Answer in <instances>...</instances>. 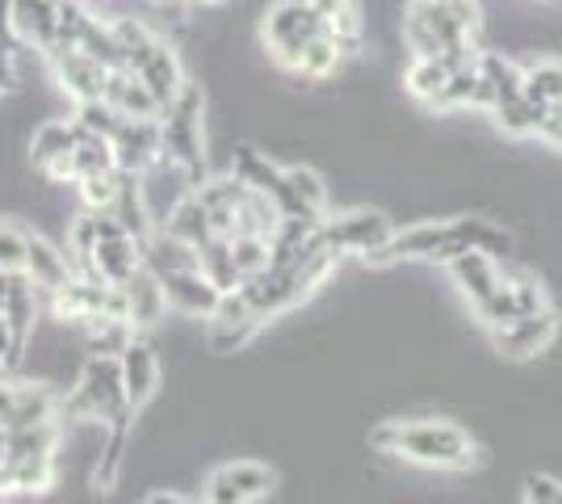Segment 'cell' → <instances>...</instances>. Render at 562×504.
I'll return each instance as SVG.
<instances>
[{
	"instance_id": "obj_1",
	"label": "cell",
	"mask_w": 562,
	"mask_h": 504,
	"mask_svg": "<svg viewBox=\"0 0 562 504\" xmlns=\"http://www.w3.org/2000/svg\"><path fill=\"white\" fill-rule=\"evenodd\" d=\"M470 248L487 253L495 261H504L513 253V236L504 227H495L492 219H441V223H416L391 232V240L382 244L378 253L366 257V265H398V261H437L449 265L453 257H462Z\"/></svg>"
},
{
	"instance_id": "obj_2",
	"label": "cell",
	"mask_w": 562,
	"mask_h": 504,
	"mask_svg": "<svg viewBox=\"0 0 562 504\" xmlns=\"http://www.w3.org/2000/svg\"><path fill=\"white\" fill-rule=\"evenodd\" d=\"M370 446L378 455L407 458L416 467H437V471H470L479 467V446L462 425L453 421H382L370 429Z\"/></svg>"
},
{
	"instance_id": "obj_3",
	"label": "cell",
	"mask_w": 562,
	"mask_h": 504,
	"mask_svg": "<svg viewBox=\"0 0 562 504\" xmlns=\"http://www.w3.org/2000/svg\"><path fill=\"white\" fill-rule=\"evenodd\" d=\"M202 110H206V97L202 85L186 80L177 97L160 110V144L165 156H172L177 165L193 177V186L206 181V139H202Z\"/></svg>"
},
{
	"instance_id": "obj_4",
	"label": "cell",
	"mask_w": 562,
	"mask_h": 504,
	"mask_svg": "<svg viewBox=\"0 0 562 504\" xmlns=\"http://www.w3.org/2000/svg\"><path fill=\"white\" fill-rule=\"evenodd\" d=\"M126 412H135V408L126 404L117 358H97V354L85 361L76 387L59 400V416H64V421H97L101 429H105L110 421H117V416H126Z\"/></svg>"
},
{
	"instance_id": "obj_5",
	"label": "cell",
	"mask_w": 562,
	"mask_h": 504,
	"mask_svg": "<svg viewBox=\"0 0 562 504\" xmlns=\"http://www.w3.org/2000/svg\"><path fill=\"white\" fill-rule=\"evenodd\" d=\"M260 34H265V47H269V55L278 59L281 68L299 72L303 51L324 34V18H319L306 0H278V4L265 13Z\"/></svg>"
},
{
	"instance_id": "obj_6",
	"label": "cell",
	"mask_w": 562,
	"mask_h": 504,
	"mask_svg": "<svg viewBox=\"0 0 562 504\" xmlns=\"http://www.w3.org/2000/svg\"><path fill=\"white\" fill-rule=\"evenodd\" d=\"M97 215V248L85 273L80 278H97V282H110V287H126L135 278V269L143 265V244L135 236L122 232L110 211H93Z\"/></svg>"
},
{
	"instance_id": "obj_7",
	"label": "cell",
	"mask_w": 562,
	"mask_h": 504,
	"mask_svg": "<svg viewBox=\"0 0 562 504\" xmlns=\"http://www.w3.org/2000/svg\"><path fill=\"white\" fill-rule=\"evenodd\" d=\"M269 320L252 307V299L244 294V290H223L218 294V307L211 312L206 320V345H211V354H235V349H244L252 336L265 328Z\"/></svg>"
},
{
	"instance_id": "obj_8",
	"label": "cell",
	"mask_w": 562,
	"mask_h": 504,
	"mask_svg": "<svg viewBox=\"0 0 562 504\" xmlns=\"http://www.w3.org/2000/svg\"><path fill=\"white\" fill-rule=\"evenodd\" d=\"M391 219L382 211H349V215H324L319 219V240L328 244L331 253H357L361 261L378 253L382 244L391 240Z\"/></svg>"
},
{
	"instance_id": "obj_9",
	"label": "cell",
	"mask_w": 562,
	"mask_h": 504,
	"mask_svg": "<svg viewBox=\"0 0 562 504\" xmlns=\"http://www.w3.org/2000/svg\"><path fill=\"white\" fill-rule=\"evenodd\" d=\"M541 307H550V303H546V287H541L538 278L525 273V269H504V287L495 290L487 303H479L474 315L492 333V328H504V324L541 312Z\"/></svg>"
},
{
	"instance_id": "obj_10",
	"label": "cell",
	"mask_w": 562,
	"mask_h": 504,
	"mask_svg": "<svg viewBox=\"0 0 562 504\" xmlns=\"http://www.w3.org/2000/svg\"><path fill=\"white\" fill-rule=\"evenodd\" d=\"M50 312L59 315V320H71V324H85L93 315H122V320H131L122 287L97 282V278H80V273L71 278L68 287H59L50 294Z\"/></svg>"
},
{
	"instance_id": "obj_11",
	"label": "cell",
	"mask_w": 562,
	"mask_h": 504,
	"mask_svg": "<svg viewBox=\"0 0 562 504\" xmlns=\"http://www.w3.org/2000/svg\"><path fill=\"white\" fill-rule=\"evenodd\" d=\"M278 488V471L252 462V458H239V462H223L214 467L211 480H206V504H252L260 496H269Z\"/></svg>"
},
{
	"instance_id": "obj_12",
	"label": "cell",
	"mask_w": 562,
	"mask_h": 504,
	"mask_svg": "<svg viewBox=\"0 0 562 504\" xmlns=\"http://www.w3.org/2000/svg\"><path fill=\"white\" fill-rule=\"evenodd\" d=\"M193 190H198V186H193V177H189L186 168L177 165L172 156H160L156 165H147L139 172L143 206H147V215H151L156 227H165L168 215H172V211H177Z\"/></svg>"
},
{
	"instance_id": "obj_13",
	"label": "cell",
	"mask_w": 562,
	"mask_h": 504,
	"mask_svg": "<svg viewBox=\"0 0 562 504\" xmlns=\"http://www.w3.org/2000/svg\"><path fill=\"white\" fill-rule=\"evenodd\" d=\"M554 336H559V312L554 307H541V312L520 315V320L504 324V328H492V345L499 358L529 361L538 358V354H546L554 345Z\"/></svg>"
},
{
	"instance_id": "obj_14",
	"label": "cell",
	"mask_w": 562,
	"mask_h": 504,
	"mask_svg": "<svg viewBox=\"0 0 562 504\" xmlns=\"http://www.w3.org/2000/svg\"><path fill=\"white\" fill-rule=\"evenodd\" d=\"M50 72L59 80V89L80 105V101H101L105 97V80H110V68L97 64L93 55H85L80 47H50Z\"/></svg>"
},
{
	"instance_id": "obj_15",
	"label": "cell",
	"mask_w": 562,
	"mask_h": 504,
	"mask_svg": "<svg viewBox=\"0 0 562 504\" xmlns=\"http://www.w3.org/2000/svg\"><path fill=\"white\" fill-rule=\"evenodd\" d=\"M0 324H4V336H9V366H18L30 336H34V324H38V287L25 273H13L4 307H0Z\"/></svg>"
},
{
	"instance_id": "obj_16",
	"label": "cell",
	"mask_w": 562,
	"mask_h": 504,
	"mask_svg": "<svg viewBox=\"0 0 562 504\" xmlns=\"http://www.w3.org/2000/svg\"><path fill=\"white\" fill-rule=\"evenodd\" d=\"M156 278H160V287H165V294H168V312L193 315V320H211V312L218 307V294H223V290L202 273V265H193V269H172V273H156Z\"/></svg>"
},
{
	"instance_id": "obj_17",
	"label": "cell",
	"mask_w": 562,
	"mask_h": 504,
	"mask_svg": "<svg viewBox=\"0 0 562 504\" xmlns=\"http://www.w3.org/2000/svg\"><path fill=\"white\" fill-rule=\"evenodd\" d=\"M114 156L122 172H135L139 177L147 165H156L165 156L160 144V119H122L114 135Z\"/></svg>"
},
{
	"instance_id": "obj_18",
	"label": "cell",
	"mask_w": 562,
	"mask_h": 504,
	"mask_svg": "<svg viewBox=\"0 0 562 504\" xmlns=\"http://www.w3.org/2000/svg\"><path fill=\"white\" fill-rule=\"evenodd\" d=\"M117 370H122V391H126V404L139 412L151 395H156V387H160V358H156V349L147 345V340H131L122 354H117Z\"/></svg>"
},
{
	"instance_id": "obj_19",
	"label": "cell",
	"mask_w": 562,
	"mask_h": 504,
	"mask_svg": "<svg viewBox=\"0 0 562 504\" xmlns=\"http://www.w3.org/2000/svg\"><path fill=\"white\" fill-rule=\"evenodd\" d=\"M449 278H453V287L462 290V299L470 307H479L504 287V265L487 257V253H479V248H470V253L449 261Z\"/></svg>"
},
{
	"instance_id": "obj_20",
	"label": "cell",
	"mask_w": 562,
	"mask_h": 504,
	"mask_svg": "<svg viewBox=\"0 0 562 504\" xmlns=\"http://www.w3.org/2000/svg\"><path fill=\"white\" fill-rule=\"evenodd\" d=\"M281 215L290 219H324L328 215V186L315 168L290 165L285 168V193L278 202Z\"/></svg>"
},
{
	"instance_id": "obj_21",
	"label": "cell",
	"mask_w": 562,
	"mask_h": 504,
	"mask_svg": "<svg viewBox=\"0 0 562 504\" xmlns=\"http://www.w3.org/2000/svg\"><path fill=\"white\" fill-rule=\"evenodd\" d=\"M122 294H126V315H131L135 333L151 328V324H160V320L168 315V294H165V287H160V278H156L147 265L135 269V278L122 287Z\"/></svg>"
},
{
	"instance_id": "obj_22",
	"label": "cell",
	"mask_w": 562,
	"mask_h": 504,
	"mask_svg": "<svg viewBox=\"0 0 562 504\" xmlns=\"http://www.w3.org/2000/svg\"><path fill=\"white\" fill-rule=\"evenodd\" d=\"M232 177L239 181V186L265 193L273 206H278L281 193H285V168L273 165L269 156H260L257 147H248V144H239L232 152Z\"/></svg>"
},
{
	"instance_id": "obj_23",
	"label": "cell",
	"mask_w": 562,
	"mask_h": 504,
	"mask_svg": "<svg viewBox=\"0 0 562 504\" xmlns=\"http://www.w3.org/2000/svg\"><path fill=\"white\" fill-rule=\"evenodd\" d=\"M25 278L38 287V294H55V290L68 287L71 278H76V269H71L68 253H59V248H55L50 240H43V236H34V232H30Z\"/></svg>"
},
{
	"instance_id": "obj_24",
	"label": "cell",
	"mask_w": 562,
	"mask_h": 504,
	"mask_svg": "<svg viewBox=\"0 0 562 504\" xmlns=\"http://www.w3.org/2000/svg\"><path fill=\"white\" fill-rule=\"evenodd\" d=\"M9 22L18 43H34L43 55L55 47V0H9Z\"/></svg>"
},
{
	"instance_id": "obj_25",
	"label": "cell",
	"mask_w": 562,
	"mask_h": 504,
	"mask_svg": "<svg viewBox=\"0 0 562 504\" xmlns=\"http://www.w3.org/2000/svg\"><path fill=\"white\" fill-rule=\"evenodd\" d=\"M135 76H139L143 85H147V93L160 101V110H165L168 101L177 97V89L186 85V72H181V59H177V51L168 47L165 38L151 47V55L143 59L139 68H135Z\"/></svg>"
},
{
	"instance_id": "obj_26",
	"label": "cell",
	"mask_w": 562,
	"mask_h": 504,
	"mask_svg": "<svg viewBox=\"0 0 562 504\" xmlns=\"http://www.w3.org/2000/svg\"><path fill=\"white\" fill-rule=\"evenodd\" d=\"M105 101L114 105L122 119H160V101L147 93L139 76L131 68H114L105 80Z\"/></svg>"
},
{
	"instance_id": "obj_27",
	"label": "cell",
	"mask_w": 562,
	"mask_h": 504,
	"mask_svg": "<svg viewBox=\"0 0 562 504\" xmlns=\"http://www.w3.org/2000/svg\"><path fill=\"white\" fill-rule=\"evenodd\" d=\"M131 425H135V412L117 416L105 425V450H101V462L93 471V492L97 496H110L122 480V462H126V441H131Z\"/></svg>"
},
{
	"instance_id": "obj_28",
	"label": "cell",
	"mask_w": 562,
	"mask_h": 504,
	"mask_svg": "<svg viewBox=\"0 0 562 504\" xmlns=\"http://www.w3.org/2000/svg\"><path fill=\"white\" fill-rule=\"evenodd\" d=\"M193 193H198V202H202L206 215H211L214 236H235V202H239L244 186L235 181L232 172H227V177H214V181L206 177Z\"/></svg>"
},
{
	"instance_id": "obj_29",
	"label": "cell",
	"mask_w": 562,
	"mask_h": 504,
	"mask_svg": "<svg viewBox=\"0 0 562 504\" xmlns=\"http://www.w3.org/2000/svg\"><path fill=\"white\" fill-rule=\"evenodd\" d=\"M71 172H76V181L117 172L114 139H105V135H89V131H80V126H76V144H71Z\"/></svg>"
},
{
	"instance_id": "obj_30",
	"label": "cell",
	"mask_w": 562,
	"mask_h": 504,
	"mask_svg": "<svg viewBox=\"0 0 562 504\" xmlns=\"http://www.w3.org/2000/svg\"><path fill=\"white\" fill-rule=\"evenodd\" d=\"M80 333H85L89 354H97V358H117V354L139 336L135 333V324L122 320V315H93V320L80 324Z\"/></svg>"
},
{
	"instance_id": "obj_31",
	"label": "cell",
	"mask_w": 562,
	"mask_h": 504,
	"mask_svg": "<svg viewBox=\"0 0 562 504\" xmlns=\"http://www.w3.org/2000/svg\"><path fill=\"white\" fill-rule=\"evenodd\" d=\"M474 68H479V76L487 80L495 105L525 93V68H516L513 59H504L499 51H479V55H474Z\"/></svg>"
},
{
	"instance_id": "obj_32",
	"label": "cell",
	"mask_w": 562,
	"mask_h": 504,
	"mask_svg": "<svg viewBox=\"0 0 562 504\" xmlns=\"http://www.w3.org/2000/svg\"><path fill=\"white\" fill-rule=\"evenodd\" d=\"M71 144H76V122L50 119V122H43V126L34 131V139H30V160L43 172V168L55 165L59 156H68Z\"/></svg>"
},
{
	"instance_id": "obj_33",
	"label": "cell",
	"mask_w": 562,
	"mask_h": 504,
	"mask_svg": "<svg viewBox=\"0 0 562 504\" xmlns=\"http://www.w3.org/2000/svg\"><path fill=\"white\" fill-rule=\"evenodd\" d=\"M165 232L168 236H177V240H186L189 248H202V244L214 236V227H211V215H206V206L198 202V193H189L186 202L168 215L165 223Z\"/></svg>"
},
{
	"instance_id": "obj_34",
	"label": "cell",
	"mask_w": 562,
	"mask_h": 504,
	"mask_svg": "<svg viewBox=\"0 0 562 504\" xmlns=\"http://www.w3.org/2000/svg\"><path fill=\"white\" fill-rule=\"evenodd\" d=\"M453 72H458V68H449L441 55H432V59H412V68H407V76H403V85H407V93L416 97V101L432 105Z\"/></svg>"
},
{
	"instance_id": "obj_35",
	"label": "cell",
	"mask_w": 562,
	"mask_h": 504,
	"mask_svg": "<svg viewBox=\"0 0 562 504\" xmlns=\"http://www.w3.org/2000/svg\"><path fill=\"white\" fill-rule=\"evenodd\" d=\"M495 114V126L504 131V135H513V139H525V135H538V126H541V105H533L529 97L520 93L513 97V101H499L492 110Z\"/></svg>"
},
{
	"instance_id": "obj_36",
	"label": "cell",
	"mask_w": 562,
	"mask_h": 504,
	"mask_svg": "<svg viewBox=\"0 0 562 504\" xmlns=\"http://www.w3.org/2000/svg\"><path fill=\"white\" fill-rule=\"evenodd\" d=\"M198 265H202V273L218 290L239 287V273H235V261H232V236H211V240L198 248Z\"/></svg>"
},
{
	"instance_id": "obj_37",
	"label": "cell",
	"mask_w": 562,
	"mask_h": 504,
	"mask_svg": "<svg viewBox=\"0 0 562 504\" xmlns=\"http://www.w3.org/2000/svg\"><path fill=\"white\" fill-rule=\"evenodd\" d=\"M525 97H529L533 105H541V110L559 105L562 101V64L546 59V64L525 68Z\"/></svg>"
},
{
	"instance_id": "obj_38",
	"label": "cell",
	"mask_w": 562,
	"mask_h": 504,
	"mask_svg": "<svg viewBox=\"0 0 562 504\" xmlns=\"http://www.w3.org/2000/svg\"><path fill=\"white\" fill-rule=\"evenodd\" d=\"M232 261L239 282L269 273V240L265 236H232Z\"/></svg>"
},
{
	"instance_id": "obj_39",
	"label": "cell",
	"mask_w": 562,
	"mask_h": 504,
	"mask_svg": "<svg viewBox=\"0 0 562 504\" xmlns=\"http://www.w3.org/2000/svg\"><path fill=\"white\" fill-rule=\"evenodd\" d=\"M76 126L80 131H89V135H105V139H114L117 135V126H122V114H117L114 105L101 97V101H80L76 105Z\"/></svg>"
},
{
	"instance_id": "obj_40",
	"label": "cell",
	"mask_w": 562,
	"mask_h": 504,
	"mask_svg": "<svg viewBox=\"0 0 562 504\" xmlns=\"http://www.w3.org/2000/svg\"><path fill=\"white\" fill-rule=\"evenodd\" d=\"M340 47L331 43L328 34H319L311 47L303 51V59H299V76H306V80H324V76H331L336 68H340Z\"/></svg>"
},
{
	"instance_id": "obj_41",
	"label": "cell",
	"mask_w": 562,
	"mask_h": 504,
	"mask_svg": "<svg viewBox=\"0 0 562 504\" xmlns=\"http://www.w3.org/2000/svg\"><path fill=\"white\" fill-rule=\"evenodd\" d=\"M25 253H30V232L13 219H0V269L25 273Z\"/></svg>"
},
{
	"instance_id": "obj_42",
	"label": "cell",
	"mask_w": 562,
	"mask_h": 504,
	"mask_svg": "<svg viewBox=\"0 0 562 504\" xmlns=\"http://www.w3.org/2000/svg\"><path fill=\"white\" fill-rule=\"evenodd\" d=\"M117 181H122V168H117V172H105V177H85V181H76V186H80V198H85V211H114Z\"/></svg>"
},
{
	"instance_id": "obj_43",
	"label": "cell",
	"mask_w": 562,
	"mask_h": 504,
	"mask_svg": "<svg viewBox=\"0 0 562 504\" xmlns=\"http://www.w3.org/2000/svg\"><path fill=\"white\" fill-rule=\"evenodd\" d=\"M562 496V483L550 475H529L525 480V504H554Z\"/></svg>"
},
{
	"instance_id": "obj_44",
	"label": "cell",
	"mask_w": 562,
	"mask_h": 504,
	"mask_svg": "<svg viewBox=\"0 0 562 504\" xmlns=\"http://www.w3.org/2000/svg\"><path fill=\"white\" fill-rule=\"evenodd\" d=\"M538 139H546L550 147H562V101H559V105H550V110L541 114Z\"/></svg>"
},
{
	"instance_id": "obj_45",
	"label": "cell",
	"mask_w": 562,
	"mask_h": 504,
	"mask_svg": "<svg viewBox=\"0 0 562 504\" xmlns=\"http://www.w3.org/2000/svg\"><path fill=\"white\" fill-rule=\"evenodd\" d=\"M18 85V59L13 55H0V97Z\"/></svg>"
},
{
	"instance_id": "obj_46",
	"label": "cell",
	"mask_w": 562,
	"mask_h": 504,
	"mask_svg": "<svg viewBox=\"0 0 562 504\" xmlns=\"http://www.w3.org/2000/svg\"><path fill=\"white\" fill-rule=\"evenodd\" d=\"M306 4H311V9H315V13L324 18V22H328V18H336L340 9H349L352 0H306Z\"/></svg>"
},
{
	"instance_id": "obj_47",
	"label": "cell",
	"mask_w": 562,
	"mask_h": 504,
	"mask_svg": "<svg viewBox=\"0 0 562 504\" xmlns=\"http://www.w3.org/2000/svg\"><path fill=\"white\" fill-rule=\"evenodd\" d=\"M143 504H193V501H186L181 492H151V496H147Z\"/></svg>"
},
{
	"instance_id": "obj_48",
	"label": "cell",
	"mask_w": 562,
	"mask_h": 504,
	"mask_svg": "<svg viewBox=\"0 0 562 504\" xmlns=\"http://www.w3.org/2000/svg\"><path fill=\"white\" fill-rule=\"evenodd\" d=\"M9 282H13V273H4V269H0V307H4V294H9Z\"/></svg>"
},
{
	"instance_id": "obj_49",
	"label": "cell",
	"mask_w": 562,
	"mask_h": 504,
	"mask_svg": "<svg viewBox=\"0 0 562 504\" xmlns=\"http://www.w3.org/2000/svg\"><path fill=\"white\" fill-rule=\"evenodd\" d=\"M202 4H223V0H202Z\"/></svg>"
},
{
	"instance_id": "obj_50",
	"label": "cell",
	"mask_w": 562,
	"mask_h": 504,
	"mask_svg": "<svg viewBox=\"0 0 562 504\" xmlns=\"http://www.w3.org/2000/svg\"><path fill=\"white\" fill-rule=\"evenodd\" d=\"M428 4H449V0H428Z\"/></svg>"
},
{
	"instance_id": "obj_51",
	"label": "cell",
	"mask_w": 562,
	"mask_h": 504,
	"mask_svg": "<svg viewBox=\"0 0 562 504\" xmlns=\"http://www.w3.org/2000/svg\"><path fill=\"white\" fill-rule=\"evenodd\" d=\"M554 504H562V496H559V501H554Z\"/></svg>"
}]
</instances>
